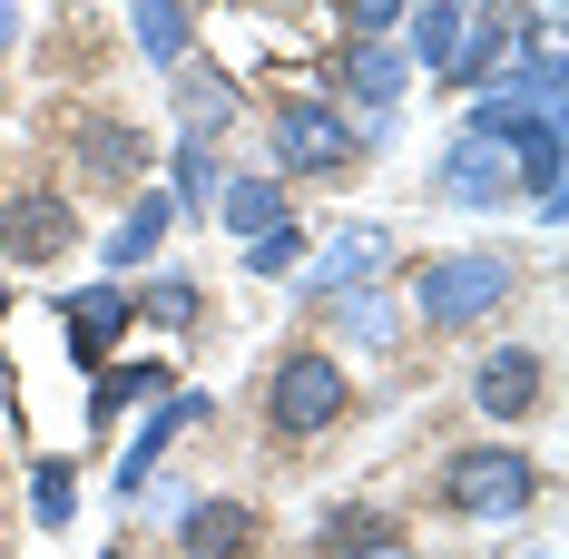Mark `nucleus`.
Returning a JSON list of instances; mask_svg holds the SVG:
<instances>
[{
  "label": "nucleus",
  "instance_id": "f257e3e1",
  "mask_svg": "<svg viewBox=\"0 0 569 559\" xmlns=\"http://www.w3.org/2000/svg\"><path fill=\"white\" fill-rule=\"evenodd\" d=\"M501 295H511V256H501V246H461V256H432V266L412 276V315H422L432 335H452V325L501 315Z\"/></svg>",
  "mask_w": 569,
  "mask_h": 559
},
{
  "label": "nucleus",
  "instance_id": "f03ea898",
  "mask_svg": "<svg viewBox=\"0 0 569 559\" xmlns=\"http://www.w3.org/2000/svg\"><path fill=\"white\" fill-rule=\"evenodd\" d=\"M343 412H353V383H343L335 353H284L276 373H266V422H276L284 442H315V432H335Z\"/></svg>",
  "mask_w": 569,
  "mask_h": 559
},
{
  "label": "nucleus",
  "instance_id": "7ed1b4c3",
  "mask_svg": "<svg viewBox=\"0 0 569 559\" xmlns=\"http://www.w3.org/2000/svg\"><path fill=\"white\" fill-rule=\"evenodd\" d=\"M442 501L461 520H520V510L540 501V471L520 461V451L481 442V451H452V471H442Z\"/></svg>",
  "mask_w": 569,
  "mask_h": 559
},
{
  "label": "nucleus",
  "instance_id": "20e7f679",
  "mask_svg": "<svg viewBox=\"0 0 569 559\" xmlns=\"http://www.w3.org/2000/svg\"><path fill=\"white\" fill-rule=\"evenodd\" d=\"M353 128H343V109L335 99H284L276 109V168L284 177H343L353 168Z\"/></svg>",
  "mask_w": 569,
  "mask_h": 559
},
{
  "label": "nucleus",
  "instance_id": "39448f33",
  "mask_svg": "<svg viewBox=\"0 0 569 559\" xmlns=\"http://www.w3.org/2000/svg\"><path fill=\"white\" fill-rule=\"evenodd\" d=\"M442 197H452V207H511V197H520L511 138H491V128H461L452 158H442Z\"/></svg>",
  "mask_w": 569,
  "mask_h": 559
},
{
  "label": "nucleus",
  "instance_id": "423d86ee",
  "mask_svg": "<svg viewBox=\"0 0 569 559\" xmlns=\"http://www.w3.org/2000/svg\"><path fill=\"white\" fill-rule=\"evenodd\" d=\"M540 392H550V363H540L530 343H501V353H481V373H471V412H491V422H530Z\"/></svg>",
  "mask_w": 569,
  "mask_h": 559
},
{
  "label": "nucleus",
  "instance_id": "0eeeda50",
  "mask_svg": "<svg viewBox=\"0 0 569 559\" xmlns=\"http://www.w3.org/2000/svg\"><path fill=\"white\" fill-rule=\"evenodd\" d=\"M256 540H266V520L246 501H187L177 510V550L187 559H256Z\"/></svg>",
  "mask_w": 569,
  "mask_h": 559
},
{
  "label": "nucleus",
  "instance_id": "6e6552de",
  "mask_svg": "<svg viewBox=\"0 0 569 559\" xmlns=\"http://www.w3.org/2000/svg\"><path fill=\"white\" fill-rule=\"evenodd\" d=\"M69 246H79V226H69L59 197H10V207H0V256H20V266H59Z\"/></svg>",
  "mask_w": 569,
  "mask_h": 559
},
{
  "label": "nucleus",
  "instance_id": "1a4fd4ad",
  "mask_svg": "<svg viewBox=\"0 0 569 559\" xmlns=\"http://www.w3.org/2000/svg\"><path fill=\"white\" fill-rule=\"evenodd\" d=\"M59 315H69V353H79V363H99V353L138 325V315H128V285H79Z\"/></svg>",
  "mask_w": 569,
  "mask_h": 559
},
{
  "label": "nucleus",
  "instance_id": "9d476101",
  "mask_svg": "<svg viewBox=\"0 0 569 559\" xmlns=\"http://www.w3.org/2000/svg\"><path fill=\"white\" fill-rule=\"evenodd\" d=\"M187 422H207V392H158V422L138 432V442L118 451V491H148V471H158V451L187 432Z\"/></svg>",
  "mask_w": 569,
  "mask_h": 559
},
{
  "label": "nucleus",
  "instance_id": "9b49d317",
  "mask_svg": "<svg viewBox=\"0 0 569 559\" xmlns=\"http://www.w3.org/2000/svg\"><path fill=\"white\" fill-rule=\"evenodd\" d=\"M383 246H393L383 226H343V236H335V256L305 276V295H363V276L383 266Z\"/></svg>",
  "mask_w": 569,
  "mask_h": 559
},
{
  "label": "nucleus",
  "instance_id": "f8f14e48",
  "mask_svg": "<svg viewBox=\"0 0 569 559\" xmlns=\"http://www.w3.org/2000/svg\"><path fill=\"white\" fill-rule=\"evenodd\" d=\"M128 30H138V50L158 59V69H187V50H197L187 0H128Z\"/></svg>",
  "mask_w": 569,
  "mask_h": 559
},
{
  "label": "nucleus",
  "instance_id": "ddd939ff",
  "mask_svg": "<svg viewBox=\"0 0 569 559\" xmlns=\"http://www.w3.org/2000/svg\"><path fill=\"white\" fill-rule=\"evenodd\" d=\"M402 79H412V59H402L393 40H353V59H343V89H353L363 109H393Z\"/></svg>",
  "mask_w": 569,
  "mask_h": 559
},
{
  "label": "nucleus",
  "instance_id": "4468645a",
  "mask_svg": "<svg viewBox=\"0 0 569 559\" xmlns=\"http://www.w3.org/2000/svg\"><path fill=\"white\" fill-rule=\"evenodd\" d=\"M79 168L99 177V187H128V177L148 168V138L118 128V118H99V128H79Z\"/></svg>",
  "mask_w": 569,
  "mask_h": 559
},
{
  "label": "nucleus",
  "instance_id": "2eb2a0df",
  "mask_svg": "<svg viewBox=\"0 0 569 559\" xmlns=\"http://www.w3.org/2000/svg\"><path fill=\"white\" fill-rule=\"evenodd\" d=\"M217 217H227V236L246 246V236L284 226V187H276V177H227V187H217Z\"/></svg>",
  "mask_w": 569,
  "mask_h": 559
},
{
  "label": "nucleus",
  "instance_id": "dca6fc26",
  "mask_svg": "<svg viewBox=\"0 0 569 559\" xmlns=\"http://www.w3.org/2000/svg\"><path fill=\"white\" fill-rule=\"evenodd\" d=\"M217 187H227L217 148H207V138H187V148L168 158V207H187V217H197V207H217Z\"/></svg>",
  "mask_w": 569,
  "mask_h": 559
},
{
  "label": "nucleus",
  "instance_id": "f3484780",
  "mask_svg": "<svg viewBox=\"0 0 569 559\" xmlns=\"http://www.w3.org/2000/svg\"><path fill=\"white\" fill-rule=\"evenodd\" d=\"M197 305H207V295H197V276H148L138 295H128V315H148V325H168V335H187V325H197Z\"/></svg>",
  "mask_w": 569,
  "mask_h": 559
},
{
  "label": "nucleus",
  "instance_id": "a211bd4d",
  "mask_svg": "<svg viewBox=\"0 0 569 559\" xmlns=\"http://www.w3.org/2000/svg\"><path fill=\"white\" fill-rule=\"evenodd\" d=\"M138 392H168V373H158V363H118V373H99V392H89V432H109Z\"/></svg>",
  "mask_w": 569,
  "mask_h": 559
},
{
  "label": "nucleus",
  "instance_id": "6ab92c4d",
  "mask_svg": "<svg viewBox=\"0 0 569 559\" xmlns=\"http://www.w3.org/2000/svg\"><path fill=\"white\" fill-rule=\"evenodd\" d=\"M168 197H138V207H128V226H118L109 236V266H148V256H158V236H168Z\"/></svg>",
  "mask_w": 569,
  "mask_h": 559
},
{
  "label": "nucleus",
  "instance_id": "aec40b11",
  "mask_svg": "<svg viewBox=\"0 0 569 559\" xmlns=\"http://www.w3.org/2000/svg\"><path fill=\"white\" fill-rule=\"evenodd\" d=\"M383 540H393V520H373V510H335V520L315 530L325 559H363V550H383Z\"/></svg>",
  "mask_w": 569,
  "mask_h": 559
},
{
  "label": "nucleus",
  "instance_id": "412c9836",
  "mask_svg": "<svg viewBox=\"0 0 569 559\" xmlns=\"http://www.w3.org/2000/svg\"><path fill=\"white\" fill-rule=\"evenodd\" d=\"M177 79H187V69H177ZM177 109L197 118V128H227V118H236V79H217V69H197V79L177 89Z\"/></svg>",
  "mask_w": 569,
  "mask_h": 559
},
{
  "label": "nucleus",
  "instance_id": "4be33fe9",
  "mask_svg": "<svg viewBox=\"0 0 569 559\" xmlns=\"http://www.w3.org/2000/svg\"><path fill=\"white\" fill-rule=\"evenodd\" d=\"M343 325H353V343H373V353H393V343H402V325H393L383 295H343Z\"/></svg>",
  "mask_w": 569,
  "mask_h": 559
},
{
  "label": "nucleus",
  "instance_id": "5701e85b",
  "mask_svg": "<svg viewBox=\"0 0 569 559\" xmlns=\"http://www.w3.org/2000/svg\"><path fill=\"white\" fill-rule=\"evenodd\" d=\"M295 256H305V236H295V226H266V236H246V276H295Z\"/></svg>",
  "mask_w": 569,
  "mask_h": 559
},
{
  "label": "nucleus",
  "instance_id": "b1692460",
  "mask_svg": "<svg viewBox=\"0 0 569 559\" xmlns=\"http://www.w3.org/2000/svg\"><path fill=\"white\" fill-rule=\"evenodd\" d=\"M30 520H40V530H69V471H59V461L30 471Z\"/></svg>",
  "mask_w": 569,
  "mask_h": 559
},
{
  "label": "nucleus",
  "instance_id": "393cba45",
  "mask_svg": "<svg viewBox=\"0 0 569 559\" xmlns=\"http://www.w3.org/2000/svg\"><path fill=\"white\" fill-rule=\"evenodd\" d=\"M335 10H343V30H353V40H393L412 0H335Z\"/></svg>",
  "mask_w": 569,
  "mask_h": 559
},
{
  "label": "nucleus",
  "instance_id": "a878e982",
  "mask_svg": "<svg viewBox=\"0 0 569 559\" xmlns=\"http://www.w3.org/2000/svg\"><path fill=\"white\" fill-rule=\"evenodd\" d=\"M10 40H20V10H10V0H0V50H10Z\"/></svg>",
  "mask_w": 569,
  "mask_h": 559
},
{
  "label": "nucleus",
  "instance_id": "bb28decb",
  "mask_svg": "<svg viewBox=\"0 0 569 559\" xmlns=\"http://www.w3.org/2000/svg\"><path fill=\"white\" fill-rule=\"evenodd\" d=\"M363 559H412V550H402V540H383V550H363Z\"/></svg>",
  "mask_w": 569,
  "mask_h": 559
},
{
  "label": "nucleus",
  "instance_id": "cd10ccee",
  "mask_svg": "<svg viewBox=\"0 0 569 559\" xmlns=\"http://www.w3.org/2000/svg\"><path fill=\"white\" fill-rule=\"evenodd\" d=\"M0 315H10V285H0Z\"/></svg>",
  "mask_w": 569,
  "mask_h": 559
}]
</instances>
